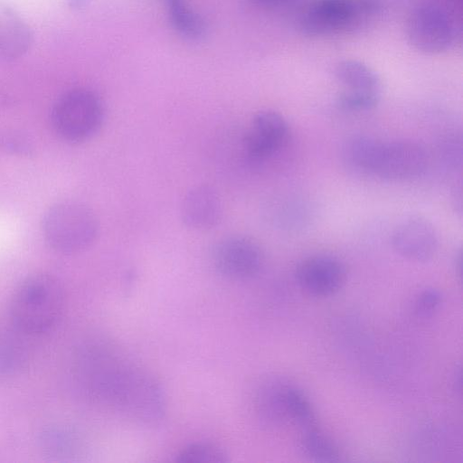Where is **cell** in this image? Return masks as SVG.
Wrapping results in <instances>:
<instances>
[{"instance_id":"cell-1","label":"cell","mask_w":463,"mask_h":463,"mask_svg":"<svg viewBox=\"0 0 463 463\" xmlns=\"http://www.w3.org/2000/svg\"><path fill=\"white\" fill-rule=\"evenodd\" d=\"M81 367L87 392L97 402L139 425H155L164 417L161 383L111 344L89 346Z\"/></svg>"},{"instance_id":"cell-2","label":"cell","mask_w":463,"mask_h":463,"mask_svg":"<svg viewBox=\"0 0 463 463\" xmlns=\"http://www.w3.org/2000/svg\"><path fill=\"white\" fill-rule=\"evenodd\" d=\"M349 161L359 170L378 177L404 181L423 175L429 164L426 148L408 139L389 142L367 136L354 137L347 144Z\"/></svg>"},{"instance_id":"cell-3","label":"cell","mask_w":463,"mask_h":463,"mask_svg":"<svg viewBox=\"0 0 463 463\" xmlns=\"http://www.w3.org/2000/svg\"><path fill=\"white\" fill-rule=\"evenodd\" d=\"M63 294L58 281L44 274L25 279L11 302V317L18 330L38 335L51 330L61 317Z\"/></svg>"},{"instance_id":"cell-4","label":"cell","mask_w":463,"mask_h":463,"mask_svg":"<svg viewBox=\"0 0 463 463\" xmlns=\"http://www.w3.org/2000/svg\"><path fill=\"white\" fill-rule=\"evenodd\" d=\"M381 0H313L298 18L300 31L309 36L348 33L373 20Z\"/></svg>"},{"instance_id":"cell-5","label":"cell","mask_w":463,"mask_h":463,"mask_svg":"<svg viewBox=\"0 0 463 463\" xmlns=\"http://www.w3.org/2000/svg\"><path fill=\"white\" fill-rule=\"evenodd\" d=\"M42 228L49 246L63 254L87 250L99 234V222L93 212L74 201L52 204L44 213Z\"/></svg>"},{"instance_id":"cell-6","label":"cell","mask_w":463,"mask_h":463,"mask_svg":"<svg viewBox=\"0 0 463 463\" xmlns=\"http://www.w3.org/2000/svg\"><path fill=\"white\" fill-rule=\"evenodd\" d=\"M103 120L101 99L94 91L85 88L73 89L61 95L51 111L54 132L71 144L91 138L101 128Z\"/></svg>"},{"instance_id":"cell-7","label":"cell","mask_w":463,"mask_h":463,"mask_svg":"<svg viewBox=\"0 0 463 463\" xmlns=\"http://www.w3.org/2000/svg\"><path fill=\"white\" fill-rule=\"evenodd\" d=\"M405 34L415 50L438 54L452 47L457 33L454 20L446 10L424 5L413 9L407 17Z\"/></svg>"},{"instance_id":"cell-8","label":"cell","mask_w":463,"mask_h":463,"mask_svg":"<svg viewBox=\"0 0 463 463\" xmlns=\"http://www.w3.org/2000/svg\"><path fill=\"white\" fill-rule=\"evenodd\" d=\"M260 247L244 236H230L218 241L212 251L215 270L227 279L235 280L255 277L263 266Z\"/></svg>"},{"instance_id":"cell-9","label":"cell","mask_w":463,"mask_h":463,"mask_svg":"<svg viewBox=\"0 0 463 463\" xmlns=\"http://www.w3.org/2000/svg\"><path fill=\"white\" fill-rule=\"evenodd\" d=\"M295 279L307 294L327 298L337 293L347 278L345 265L336 257L317 254L300 260L295 269Z\"/></svg>"},{"instance_id":"cell-10","label":"cell","mask_w":463,"mask_h":463,"mask_svg":"<svg viewBox=\"0 0 463 463\" xmlns=\"http://www.w3.org/2000/svg\"><path fill=\"white\" fill-rule=\"evenodd\" d=\"M288 136V124L280 113L260 110L254 115L245 135V154L251 161L266 160L286 145Z\"/></svg>"},{"instance_id":"cell-11","label":"cell","mask_w":463,"mask_h":463,"mask_svg":"<svg viewBox=\"0 0 463 463\" xmlns=\"http://www.w3.org/2000/svg\"><path fill=\"white\" fill-rule=\"evenodd\" d=\"M393 250L402 257L417 262L430 260L438 249V235L434 226L420 216L401 221L391 236Z\"/></svg>"},{"instance_id":"cell-12","label":"cell","mask_w":463,"mask_h":463,"mask_svg":"<svg viewBox=\"0 0 463 463\" xmlns=\"http://www.w3.org/2000/svg\"><path fill=\"white\" fill-rule=\"evenodd\" d=\"M222 205L217 192L206 184L191 188L181 203L184 223L194 230H209L222 219Z\"/></svg>"},{"instance_id":"cell-13","label":"cell","mask_w":463,"mask_h":463,"mask_svg":"<svg viewBox=\"0 0 463 463\" xmlns=\"http://www.w3.org/2000/svg\"><path fill=\"white\" fill-rule=\"evenodd\" d=\"M288 383L271 376L262 380L254 393V409L258 418L267 425H278L288 418L285 391Z\"/></svg>"},{"instance_id":"cell-14","label":"cell","mask_w":463,"mask_h":463,"mask_svg":"<svg viewBox=\"0 0 463 463\" xmlns=\"http://www.w3.org/2000/svg\"><path fill=\"white\" fill-rule=\"evenodd\" d=\"M28 24L12 10L0 14V58L15 60L24 55L33 43Z\"/></svg>"},{"instance_id":"cell-15","label":"cell","mask_w":463,"mask_h":463,"mask_svg":"<svg viewBox=\"0 0 463 463\" xmlns=\"http://www.w3.org/2000/svg\"><path fill=\"white\" fill-rule=\"evenodd\" d=\"M335 77L345 90L381 95L382 82L368 65L356 60H344L335 67Z\"/></svg>"},{"instance_id":"cell-16","label":"cell","mask_w":463,"mask_h":463,"mask_svg":"<svg viewBox=\"0 0 463 463\" xmlns=\"http://www.w3.org/2000/svg\"><path fill=\"white\" fill-rule=\"evenodd\" d=\"M169 22L174 30L189 40H200L205 35L204 20L185 0H165Z\"/></svg>"},{"instance_id":"cell-17","label":"cell","mask_w":463,"mask_h":463,"mask_svg":"<svg viewBox=\"0 0 463 463\" xmlns=\"http://www.w3.org/2000/svg\"><path fill=\"white\" fill-rule=\"evenodd\" d=\"M304 452L317 462H336L341 459V451L336 443L315 427L305 430L301 437Z\"/></svg>"},{"instance_id":"cell-18","label":"cell","mask_w":463,"mask_h":463,"mask_svg":"<svg viewBox=\"0 0 463 463\" xmlns=\"http://www.w3.org/2000/svg\"><path fill=\"white\" fill-rule=\"evenodd\" d=\"M285 408L288 418L304 430L316 427V411L309 397L304 391L289 383L285 391Z\"/></svg>"},{"instance_id":"cell-19","label":"cell","mask_w":463,"mask_h":463,"mask_svg":"<svg viewBox=\"0 0 463 463\" xmlns=\"http://www.w3.org/2000/svg\"><path fill=\"white\" fill-rule=\"evenodd\" d=\"M228 454L223 449L211 442H193L184 447L176 455L178 463H225Z\"/></svg>"},{"instance_id":"cell-20","label":"cell","mask_w":463,"mask_h":463,"mask_svg":"<svg viewBox=\"0 0 463 463\" xmlns=\"http://www.w3.org/2000/svg\"><path fill=\"white\" fill-rule=\"evenodd\" d=\"M381 95L344 90L336 98V105L345 111L356 112L373 109Z\"/></svg>"},{"instance_id":"cell-21","label":"cell","mask_w":463,"mask_h":463,"mask_svg":"<svg viewBox=\"0 0 463 463\" xmlns=\"http://www.w3.org/2000/svg\"><path fill=\"white\" fill-rule=\"evenodd\" d=\"M442 293L434 288H427L421 290L416 297L414 310L421 317H431L441 306Z\"/></svg>"},{"instance_id":"cell-22","label":"cell","mask_w":463,"mask_h":463,"mask_svg":"<svg viewBox=\"0 0 463 463\" xmlns=\"http://www.w3.org/2000/svg\"><path fill=\"white\" fill-rule=\"evenodd\" d=\"M22 352L10 342L0 343V371L7 372L18 367Z\"/></svg>"},{"instance_id":"cell-23","label":"cell","mask_w":463,"mask_h":463,"mask_svg":"<svg viewBox=\"0 0 463 463\" xmlns=\"http://www.w3.org/2000/svg\"><path fill=\"white\" fill-rule=\"evenodd\" d=\"M43 442L46 443L47 448L51 449L52 452L54 453H64L67 454L71 449L70 448L73 445V439H71L69 434L57 431L51 430L44 434Z\"/></svg>"},{"instance_id":"cell-24","label":"cell","mask_w":463,"mask_h":463,"mask_svg":"<svg viewBox=\"0 0 463 463\" xmlns=\"http://www.w3.org/2000/svg\"><path fill=\"white\" fill-rule=\"evenodd\" d=\"M256 6L269 10H281L293 6L298 0H249Z\"/></svg>"},{"instance_id":"cell-25","label":"cell","mask_w":463,"mask_h":463,"mask_svg":"<svg viewBox=\"0 0 463 463\" xmlns=\"http://www.w3.org/2000/svg\"><path fill=\"white\" fill-rule=\"evenodd\" d=\"M68 6L74 11H80L86 8L91 0H66Z\"/></svg>"}]
</instances>
